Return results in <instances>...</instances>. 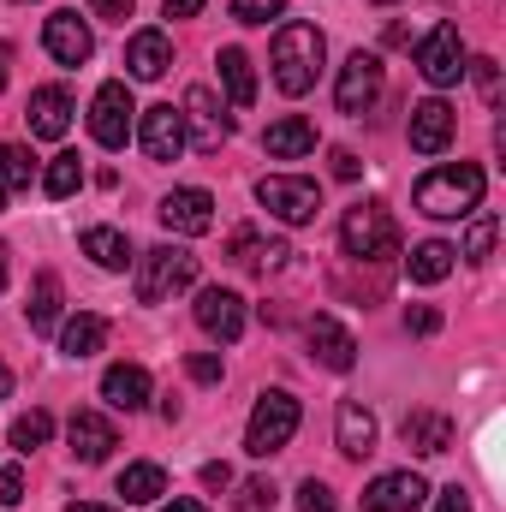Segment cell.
Listing matches in <instances>:
<instances>
[{"mask_svg": "<svg viewBox=\"0 0 506 512\" xmlns=\"http://www.w3.org/2000/svg\"><path fill=\"white\" fill-rule=\"evenodd\" d=\"M417 209L429 221H465L483 209V167L477 161H447L417 179Z\"/></svg>", "mask_w": 506, "mask_h": 512, "instance_id": "obj_1", "label": "cell"}, {"mask_svg": "<svg viewBox=\"0 0 506 512\" xmlns=\"http://www.w3.org/2000/svg\"><path fill=\"white\" fill-rule=\"evenodd\" d=\"M322 54H328V42H322L316 24H280V30H274V84H280L286 96L316 90Z\"/></svg>", "mask_w": 506, "mask_h": 512, "instance_id": "obj_2", "label": "cell"}, {"mask_svg": "<svg viewBox=\"0 0 506 512\" xmlns=\"http://www.w3.org/2000/svg\"><path fill=\"white\" fill-rule=\"evenodd\" d=\"M185 286H197V256L185 245H155L137 256V304H161Z\"/></svg>", "mask_w": 506, "mask_h": 512, "instance_id": "obj_3", "label": "cell"}, {"mask_svg": "<svg viewBox=\"0 0 506 512\" xmlns=\"http://www.w3.org/2000/svg\"><path fill=\"white\" fill-rule=\"evenodd\" d=\"M292 435H298V399H292L286 387H268V393L256 399V411H251L245 453H251V459H268V453H280Z\"/></svg>", "mask_w": 506, "mask_h": 512, "instance_id": "obj_4", "label": "cell"}, {"mask_svg": "<svg viewBox=\"0 0 506 512\" xmlns=\"http://www.w3.org/2000/svg\"><path fill=\"white\" fill-rule=\"evenodd\" d=\"M256 203L280 221V227H310L316 209H322V185L316 179H298V173H268L256 185Z\"/></svg>", "mask_w": 506, "mask_h": 512, "instance_id": "obj_5", "label": "cell"}, {"mask_svg": "<svg viewBox=\"0 0 506 512\" xmlns=\"http://www.w3.org/2000/svg\"><path fill=\"white\" fill-rule=\"evenodd\" d=\"M340 245H346V256H358V262H381V256L399 251V227H393V215L381 203H358L340 221Z\"/></svg>", "mask_w": 506, "mask_h": 512, "instance_id": "obj_6", "label": "cell"}, {"mask_svg": "<svg viewBox=\"0 0 506 512\" xmlns=\"http://www.w3.org/2000/svg\"><path fill=\"white\" fill-rule=\"evenodd\" d=\"M381 90H387V72H381V54H352L346 66H340V84H334V102H340V114H370L381 102Z\"/></svg>", "mask_w": 506, "mask_h": 512, "instance_id": "obj_7", "label": "cell"}, {"mask_svg": "<svg viewBox=\"0 0 506 512\" xmlns=\"http://www.w3.org/2000/svg\"><path fill=\"white\" fill-rule=\"evenodd\" d=\"M417 66H423V78L435 84V90H447V84H459L471 66H465V42H459V24H435L423 42H417Z\"/></svg>", "mask_w": 506, "mask_h": 512, "instance_id": "obj_8", "label": "cell"}, {"mask_svg": "<svg viewBox=\"0 0 506 512\" xmlns=\"http://www.w3.org/2000/svg\"><path fill=\"white\" fill-rule=\"evenodd\" d=\"M179 120H185V143L191 149H203V155H215L227 137H233V120L221 114V102H215V90H185V108H179Z\"/></svg>", "mask_w": 506, "mask_h": 512, "instance_id": "obj_9", "label": "cell"}, {"mask_svg": "<svg viewBox=\"0 0 506 512\" xmlns=\"http://www.w3.org/2000/svg\"><path fill=\"white\" fill-rule=\"evenodd\" d=\"M131 90L114 78V84H102L96 90V102H90V131H96V143L102 149H126V137H131Z\"/></svg>", "mask_w": 506, "mask_h": 512, "instance_id": "obj_10", "label": "cell"}, {"mask_svg": "<svg viewBox=\"0 0 506 512\" xmlns=\"http://www.w3.org/2000/svg\"><path fill=\"white\" fill-rule=\"evenodd\" d=\"M197 328H203L209 340L233 346V340L245 334V298L227 292V286H203V292H197Z\"/></svg>", "mask_w": 506, "mask_h": 512, "instance_id": "obj_11", "label": "cell"}, {"mask_svg": "<svg viewBox=\"0 0 506 512\" xmlns=\"http://www.w3.org/2000/svg\"><path fill=\"white\" fill-rule=\"evenodd\" d=\"M155 215H161V227H167V233L197 239V233H209V227H215V197H209V191H197V185H185V191H167Z\"/></svg>", "mask_w": 506, "mask_h": 512, "instance_id": "obj_12", "label": "cell"}, {"mask_svg": "<svg viewBox=\"0 0 506 512\" xmlns=\"http://www.w3.org/2000/svg\"><path fill=\"white\" fill-rule=\"evenodd\" d=\"M137 143H143L149 161H179V149H185V120H179V108H173V102L143 108V120H137Z\"/></svg>", "mask_w": 506, "mask_h": 512, "instance_id": "obj_13", "label": "cell"}, {"mask_svg": "<svg viewBox=\"0 0 506 512\" xmlns=\"http://www.w3.org/2000/svg\"><path fill=\"white\" fill-rule=\"evenodd\" d=\"M42 48H48L60 66H84V60L96 54V36H90V24H84L78 12H54V18L42 24Z\"/></svg>", "mask_w": 506, "mask_h": 512, "instance_id": "obj_14", "label": "cell"}, {"mask_svg": "<svg viewBox=\"0 0 506 512\" xmlns=\"http://www.w3.org/2000/svg\"><path fill=\"white\" fill-rule=\"evenodd\" d=\"M66 441H72V453H78L84 465H102V459L120 447V429H114V417H102V411H72Z\"/></svg>", "mask_w": 506, "mask_h": 512, "instance_id": "obj_15", "label": "cell"}, {"mask_svg": "<svg viewBox=\"0 0 506 512\" xmlns=\"http://www.w3.org/2000/svg\"><path fill=\"white\" fill-rule=\"evenodd\" d=\"M429 501V483L417 477V471H387V477H376L370 489H364V507L370 512H411Z\"/></svg>", "mask_w": 506, "mask_h": 512, "instance_id": "obj_16", "label": "cell"}, {"mask_svg": "<svg viewBox=\"0 0 506 512\" xmlns=\"http://www.w3.org/2000/svg\"><path fill=\"white\" fill-rule=\"evenodd\" d=\"M310 352H316L322 370H340V376L358 364V340H352L334 316H310Z\"/></svg>", "mask_w": 506, "mask_h": 512, "instance_id": "obj_17", "label": "cell"}, {"mask_svg": "<svg viewBox=\"0 0 506 512\" xmlns=\"http://www.w3.org/2000/svg\"><path fill=\"white\" fill-rule=\"evenodd\" d=\"M447 143H453V108H447L441 96L417 102V108H411V149H417V155H441Z\"/></svg>", "mask_w": 506, "mask_h": 512, "instance_id": "obj_18", "label": "cell"}, {"mask_svg": "<svg viewBox=\"0 0 506 512\" xmlns=\"http://www.w3.org/2000/svg\"><path fill=\"white\" fill-rule=\"evenodd\" d=\"M334 441H340L346 459L376 453V411H364L358 399H340V411H334Z\"/></svg>", "mask_w": 506, "mask_h": 512, "instance_id": "obj_19", "label": "cell"}, {"mask_svg": "<svg viewBox=\"0 0 506 512\" xmlns=\"http://www.w3.org/2000/svg\"><path fill=\"white\" fill-rule=\"evenodd\" d=\"M66 131H72V96H66L60 84H42V90L30 96V137L60 143Z\"/></svg>", "mask_w": 506, "mask_h": 512, "instance_id": "obj_20", "label": "cell"}, {"mask_svg": "<svg viewBox=\"0 0 506 512\" xmlns=\"http://www.w3.org/2000/svg\"><path fill=\"white\" fill-rule=\"evenodd\" d=\"M126 66H131V78L155 84V78L173 66V42H167V30H137V36L126 42Z\"/></svg>", "mask_w": 506, "mask_h": 512, "instance_id": "obj_21", "label": "cell"}, {"mask_svg": "<svg viewBox=\"0 0 506 512\" xmlns=\"http://www.w3.org/2000/svg\"><path fill=\"white\" fill-rule=\"evenodd\" d=\"M399 435H405V447H411V453L435 459V453H447V447H453V417H441V411H411Z\"/></svg>", "mask_w": 506, "mask_h": 512, "instance_id": "obj_22", "label": "cell"}, {"mask_svg": "<svg viewBox=\"0 0 506 512\" xmlns=\"http://www.w3.org/2000/svg\"><path fill=\"white\" fill-rule=\"evenodd\" d=\"M102 399H108L114 411H137V405H149V370H143V364H108V376H102Z\"/></svg>", "mask_w": 506, "mask_h": 512, "instance_id": "obj_23", "label": "cell"}, {"mask_svg": "<svg viewBox=\"0 0 506 512\" xmlns=\"http://www.w3.org/2000/svg\"><path fill=\"white\" fill-rule=\"evenodd\" d=\"M262 149H268L274 161H298V155H310V149H316V126H310L304 114H286V120H274V126H268Z\"/></svg>", "mask_w": 506, "mask_h": 512, "instance_id": "obj_24", "label": "cell"}, {"mask_svg": "<svg viewBox=\"0 0 506 512\" xmlns=\"http://www.w3.org/2000/svg\"><path fill=\"white\" fill-rule=\"evenodd\" d=\"M102 346H108V316H96V310H84V316H72L60 328V352L66 358H96Z\"/></svg>", "mask_w": 506, "mask_h": 512, "instance_id": "obj_25", "label": "cell"}, {"mask_svg": "<svg viewBox=\"0 0 506 512\" xmlns=\"http://www.w3.org/2000/svg\"><path fill=\"white\" fill-rule=\"evenodd\" d=\"M84 256H90L96 268H108V274H120L126 262H137V256H131V239L120 227H90V233H84Z\"/></svg>", "mask_w": 506, "mask_h": 512, "instance_id": "obj_26", "label": "cell"}, {"mask_svg": "<svg viewBox=\"0 0 506 512\" xmlns=\"http://www.w3.org/2000/svg\"><path fill=\"white\" fill-rule=\"evenodd\" d=\"M24 316H30V328H36V334H54V328H60V274H48V268L36 274Z\"/></svg>", "mask_w": 506, "mask_h": 512, "instance_id": "obj_27", "label": "cell"}, {"mask_svg": "<svg viewBox=\"0 0 506 512\" xmlns=\"http://www.w3.org/2000/svg\"><path fill=\"white\" fill-rule=\"evenodd\" d=\"M405 274H411L417 286H441V280L453 274V245H441V239H423L417 251L405 256Z\"/></svg>", "mask_w": 506, "mask_h": 512, "instance_id": "obj_28", "label": "cell"}, {"mask_svg": "<svg viewBox=\"0 0 506 512\" xmlns=\"http://www.w3.org/2000/svg\"><path fill=\"white\" fill-rule=\"evenodd\" d=\"M221 84H227L233 108H251L256 102V72H251V54L245 48H221Z\"/></svg>", "mask_w": 506, "mask_h": 512, "instance_id": "obj_29", "label": "cell"}, {"mask_svg": "<svg viewBox=\"0 0 506 512\" xmlns=\"http://www.w3.org/2000/svg\"><path fill=\"white\" fill-rule=\"evenodd\" d=\"M120 495H126V507L161 501V495H167V471H161V465H126V471H120Z\"/></svg>", "mask_w": 506, "mask_h": 512, "instance_id": "obj_30", "label": "cell"}, {"mask_svg": "<svg viewBox=\"0 0 506 512\" xmlns=\"http://www.w3.org/2000/svg\"><path fill=\"white\" fill-rule=\"evenodd\" d=\"M286 256H292V251H286V245H274V239L262 245L256 233H233V262H239V268H256V274H268V268H280Z\"/></svg>", "mask_w": 506, "mask_h": 512, "instance_id": "obj_31", "label": "cell"}, {"mask_svg": "<svg viewBox=\"0 0 506 512\" xmlns=\"http://www.w3.org/2000/svg\"><path fill=\"white\" fill-rule=\"evenodd\" d=\"M78 185H84V161H78V155H54L48 173H42V191H48L54 203H66Z\"/></svg>", "mask_w": 506, "mask_h": 512, "instance_id": "obj_32", "label": "cell"}, {"mask_svg": "<svg viewBox=\"0 0 506 512\" xmlns=\"http://www.w3.org/2000/svg\"><path fill=\"white\" fill-rule=\"evenodd\" d=\"M48 435H54V417H48V411H24V417L12 423V447H18V453L48 447Z\"/></svg>", "mask_w": 506, "mask_h": 512, "instance_id": "obj_33", "label": "cell"}, {"mask_svg": "<svg viewBox=\"0 0 506 512\" xmlns=\"http://www.w3.org/2000/svg\"><path fill=\"white\" fill-rule=\"evenodd\" d=\"M30 173H36V161L18 149V143H0V185L12 191V185H30Z\"/></svg>", "mask_w": 506, "mask_h": 512, "instance_id": "obj_34", "label": "cell"}, {"mask_svg": "<svg viewBox=\"0 0 506 512\" xmlns=\"http://www.w3.org/2000/svg\"><path fill=\"white\" fill-rule=\"evenodd\" d=\"M489 251H495V215H477L471 233H465V256L471 262H489Z\"/></svg>", "mask_w": 506, "mask_h": 512, "instance_id": "obj_35", "label": "cell"}, {"mask_svg": "<svg viewBox=\"0 0 506 512\" xmlns=\"http://www.w3.org/2000/svg\"><path fill=\"white\" fill-rule=\"evenodd\" d=\"M233 18H239V24H268V18H286V0H233Z\"/></svg>", "mask_w": 506, "mask_h": 512, "instance_id": "obj_36", "label": "cell"}, {"mask_svg": "<svg viewBox=\"0 0 506 512\" xmlns=\"http://www.w3.org/2000/svg\"><path fill=\"white\" fill-rule=\"evenodd\" d=\"M239 512H274V483H268V477L239 483Z\"/></svg>", "mask_w": 506, "mask_h": 512, "instance_id": "obj_37", "label": "cell"}, {"mask_svg": "<svg viewBox=\"0 0 506 512\" xmlns=\"http://www.w3.org/2000/svg\"><path fill=\"white\" fill-rule=\"evenodd\" d=\"M185 370H191V382H203V387H215L221 376H227L221 352H191V358H185Z\"/></svg>", "mask_w": 506, "mask_h": 512, "instance_id": "obj_38", "label": "cell"}, {"mask_svg": "<svg viewBox=\"0 0 506 512\" xmlns=\"http://www.w3.org/2000/svg\"><path fill=\"white\" fill-rule=\"evenodd\" d=\"M298 512H334V489H328V483H316V477H310V483H304V489H298Z\"/></svg>", "mask_w": 506, "mask_h": 512, "instance_id": "obj_39", "label": "cell"}, {"mask_svg": "<svg viewBox=\"0 0 506 512\" xmlns=\"http://www.w3.org/2000/svg\"><path fill=\"white\" fill-rule=\"evenodd\" d=\"M405 328H411V334H435V328H441V310H429V304H411V310H405Z\"/></svg>", "mask_w": 506, "mask_h": 512, "instance_id": "obj_40", "label": "cell"}, {"mask_svg": "<svg viewBox=\"0 0 506 512\" xmlns=\"http://www.w3.org/2000/svg\"><path fill=\"white\" fill-rule=\"evenodd\" d=\"M18 501H24V471L6 465V471H0V507H18Z\"/></svg>", "mask_w": 506, "mask_h": 512, "instance_id": "obj_41", "label": "cell"}, {"mask_svg": "<svg viewBox=\"0 0 506 512\" xmlns=\"http://www.w3.org/2000/svg\"><path fill=\"white\" fill-rule=\"evenodd\" d=\"M90 12H96V18H108V24H126L131 0H90Z\"/></svg>", "mask_w": 506, "mask_h": 512, "instance_id": "obj_42", "label": "cell"}, {"mask_svg": "<svg viewBox=\"0 0 506 512\" xmlns=\"http://www.w3.org/2000/svg\"><path fill=\"white\" fill-rule=\"evenodd\" d=\"M435 512H471V495H465V489H441Z\"/></svg>", "mask_w": 506, "mask_h": 512, "instance_id": "obj_43", "label": "cell"}, {"mask_svg": "<svg viewBox=\"0 0 506 512\" xmlns=\"http://www.w3.org/2000/svg\"><path fill=\"white\" fill-rule=\"evenodd\" d=\"M477 66V84H483V96H495L501 90V78H495V60H471Z\"/></svg>", "mask_w": 506, "mask_h": 512, "instance_id": "obj_44", "label": "cell"}, {"mask_svg": "<svg viewBox=\"0 0 506 512\" xmlns=\"http://www.w3.org/2000/svg\"><path fill=\"white\" fill-rule=\"evenodd\" d=\"M334 173H340V179H358V155H352V149H334Z\"/></svg>", "mask_w": 506, "mask_h": 512, "instance_id": "obj_45", "label": "cell"}, {"mask_svg": "<svg viewBox=\"0 0 506 512\" xmlns=\"http://www.w3.org/2000/svg\"><path fill=\"white\" fill-rule=\"evenodd\" d=\"M161 12H167V18H197V12H203V0H167Z\"/></svg>", "mask_w": 506, "mask_h": 512, "instance_id": "obj_46", "label": "cell"}, {"mask_svg": "<svg viewBox=\"0 0 506 512\" xmlns=\"http://www.w3.org/2000/svg\"><path fill=\"white\" fill-rule=\"evenodd\" d=\"M203 483H209V489H227V483H233V471H227V465H203Z\"/></svg>", "mask_w": 506, "mask_h": 512, "instance_id": "obj_47", "label": "cell"}, {"mask_svg": "<svg viewBox=\"0 0 506 512\" xmlns=\"http://www.w3.org/2000/svg\"><path fill=\"white\" fill-rule=\"evenodd\" d=\"M161 512H209L203 501H173V507H161Z\"/></svg>", "mask_w": 506, "mask_h": 512, "instance_id": "obj_48", "label": "cell"}, {"mask_svg": "<svg viewBox=\"0 0 506 512\" xmlns=\"http://www.w3.org/2000/svg\"><path fill=\"white\" fill-rule=\"evenodd\" d=\"M6 393H12V370H6V364H0V399H6Z\"/></svg>", "mask_w": 506, "mask_h": 512, "instance_id": "obj_49", "label": "cell"}, {"mask_svg": "<svg viewBox=\"0 0 506 512\" xmlns=\"http://www.w3.org/2000/svg\"><path fill=\"white\" fill-rule=\"evenodd\" d=\"M66 512H114V507H96V501H78V507H66Z\"/></svg>", "mask_w": 506, "mask_h": 512, "instance_id": "obj_50", "label": "cell"}, {"mask_svg": "<svg viewBox=\"0 0 506 512\" xmlns=\"http://www.w3.org/2000/svg\"><path fill=\"white\" fill-rule=\"evenodd\" d=\"M6 256H12V251H6V245H0V292H6Z\"/></svg>", "mask_w": 506, "mask_h": 512, "instance_id": "obj_51", "label": "cell"}, {"mask_svg": "<svg viewBox=\"0 0 506 512\" xmlns=\"http://www.w3.org/2000/svg\"><path fill=\"white\" fill-rule=\"evenodd\" d=\"M0 90H6V54H0Z\"/></svg>", "mask_w": 506, "mask_h": 512, "instance_id": "obj_52", "label": "cell"}, {"mask_svg": "<svg viewBox=\"0 0 506 512\" xmlns=\"http://www.w3.org/2000/svg\"><path fill=\"white\" fill-rule=\"evenodd\" d=\"M0 209H6V185H0Z\"/></svg>", "mask_w": 506, "mask_h": 512, "instance_id": "obj_53", "label": "cell"}, {"mask_svg": "<svg viewBox=\"0 0 506 512\" xmlns=\"http://www.w3.org/2000/svg\"><path fill=\"white\" fill-rule=\"evenodd\" d=\"M381 6H387V0H381Z\"/></svg>", "mask_w": 506, "mask_h": 512, "instance_id": "obj_54", "label": "cell"}]
</instances>
